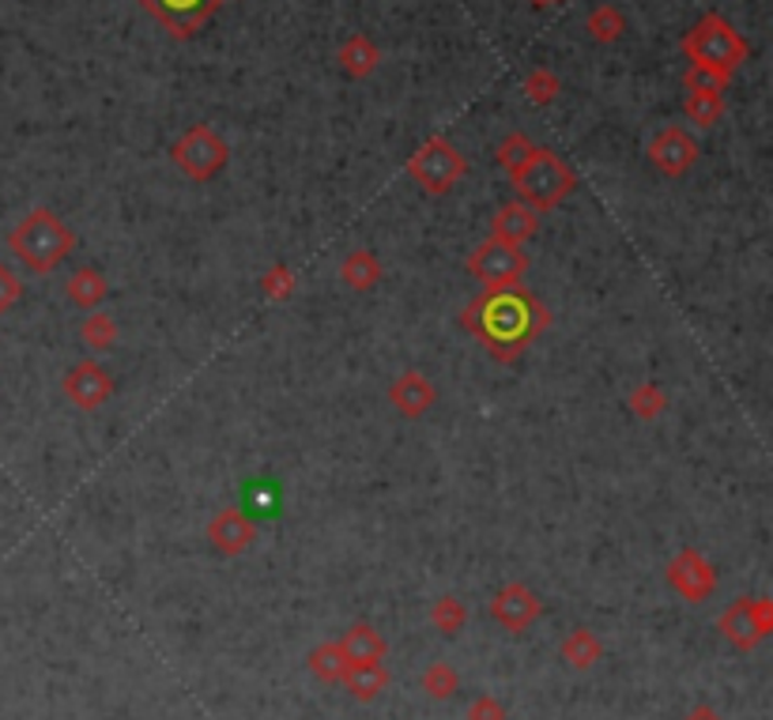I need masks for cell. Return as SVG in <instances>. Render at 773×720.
Instances as JSON below:
<instances>
[{
  "instance_id": "ba28073f",
  "label": "cell",
  "mask_w": 773,
  "mask_h": 720,
  "mask_svg": "<svg viewBox=\"0 0 773 720\" xmlns=\"http://www.w3.org/2000/svg\"><path fill=\"white\" fill-rule=\"evenodd\" d=\"M770 622H773V604L766 596L762 600H736V604L721 615V634L729 638L736 648H755L762 638L770 634Z\"/></svg>"
},
{
  "instance_id": "5b68a950",
  "label": "cell",
  "mask_w": 773,
  "mask_h": 720,
  "mask_svg": "<svg viewBox=\"0 0 773 720\" xmlns=\"http://www.w3.org/2000/svg\"><path fill=\"white\" fill-rule=\"evenodd\" d=\"M464 173H468V163H464V155L453 147V140L446 137L423 140L412 152V159H408V178L427 196H449Z\"/></svg>"
},
{
  "instance_id": "1f68e13d",
  "label": "cell",
  "mask_w": 773,
  "mask_h": 720,
  "mask_svg": "<svg viewBox=\"0 0 773 720\" xmlns=\"http://www.w3.org/2000/svg\"><path fill=\"white\" fill-rule=\"evenodd\" d=\"M20 303H23V280L4 265V260H0V318L12 313Z\"/></svg>"
},
{
  "instance_id": "d590c367",
  "label": "cell",
  "mask_w": 773,
  "mask_h": 720,
  "mask_svg": "<svg viewBox=\"0 0 773 720\" xmlns=\"http://www.w3.org/2000/svg\"><path fill=\"white\" fill-rule=\"evenodd\" d=\"M687 720H724V717H721V713H713V709L701 706V709H694V713H691Z\"/></svg>"
},
{
  "instance_id": "484cf974",
  "label": "cell",
  "mask_w": 773,
  "mask_h": 720,
  "mask_svg": "<svg viewBox=\"0 0 773 720\" xmlns=\"http://www.w3.org/2000/svg\"><path fill=\"white\" fill-rule=\"evenodd\" d=\"M687 117L698 129H713L717 121L724 117V94H698V91H687V102H683Z\"/></svg>"
},
{
  "instance_id": "8d00e7d4",
  "label": "cell",
  "mask_w": 773,
  "mask_h": 720,
  "mask_svg": "<svg viewBox=\"0 0 773 720\" xmlns=\"http://www.w3.org/2000/svg\"><path fill=\"white\" fill-rule=\"evenodd\" d=\"M528 4H536V8H551V4H563V0H528Z\"/></svg>"
},
{
  "instance_id": "8992f818",
  "label": "cell",
  "mask_w": 773,
  "mask_h": 720,
  "mask_svg": "<svg viewBox=\"0 0 773 720\" xmlns=\"http://www.w3.org/2000/svg\"><path fill=\"white\" fill-rule=\"evenodd\" d=\"M170 159L189 181H211L223 173L227 159H231V147H227V140L208 121H196L173 140Z\"/></svg>"
},
{
  "instance_id": "f1b7e54d",
  "label": "cell",
  "mask_w": 773,
  "mask_h": 720,
  "mask_svg": "<svg viewBox=\"0 0 773 720\" xmlns=\"http://www.w3.org/2000/svg\"><path fill=\"white\" fill-rule=\"evenodd\" d=\"M536 155V144L525 137V132H510L506 140L499 144V152H494V159H499L502 170H510V173H517L520 166H528V159Z\"/></svg>"
},
{
  "instance_id": "d4e9b609",
  "label": "cell",
  "mask_w": 773,
  "mask_h": 720,
  "mask_svg": "<svg viewBox=\"0 0 773 720\" xmlns=\"http://www.w3.org/2000/svg\"><path fill=\"white\" fill-rule=\"evenodd\" d=\"M601 638L593 634V630H574L570 638L563 641V656L574 664V668H593L596 660H601Z\"/></svg>"
},
{
  "instance_id": "7402d4cb",
  "label": "cell",
  "mask_w": 773,
  "mask_h": 720,
  "mask_svg": "<svg viewBox=\"0 0 773 720\" xmlns=\"http://www.w3.org/2000/svg\"><path fill=\"white\" fill-rule=\"evenodd\" d=\"M627 408H630V415L642 419V423H657L660 415H668V393L653 382H642L630 389Z\"/></svg>"
},
{
  "instance_id": "7c38bea8",
  "label": "cell",
  "mask_w": 773,
  "mask_h": 720,
  "mask_svg": "<svg viewBox=\"0 0 773 720\" xmlns=\"http://www.w3.org/2000/svg\"><path fill=\"white\" fill-rule=\"evenodd\" d=\"M173 38H189L211 20L219 0H140Z\"/></svg>"
},
{
  "instance_id": "6da1fadb",
  "label": "cell",
  "mask_w": 773,
  "mask_h": 720,
  "mask_svg": "<svg viewBox=\"0 0 773 720\" xmlns=\"http://www.w3.org/2000/svg\"><path fill=\"white\" fill-rule=\"evenodd\" d=\"M461 329L494 362H514L551 329V310L520 287L484 291L461 310Z\"/></svg>"
},
{
  "instance_id": "83f0119b",
  "label": "cell",
  "mask_w": 773,
  "mask_h": 720,
  "mask_svg": "<svg viewBox=\"0 0 773 720\" xmlns=\"http://www.w3.org/2000/svg\"><path fill=\"white\" fill-rule=\"evenodd\" d=\"M558 94H563V80H558L551 68H532V73L525 76V99L532 102V106H551Z\"/></svg>"
},
{
  "instance_id": "f546056e",
  "label": "cell",
  "mask_w": 773,
  "mask_h": 720,
  "mask_svg": "<svg viewBox=\"0 0 773 720\" xmlns=\"http://www.w3.org/2000/svg\"><path fill=\"white\" fill-rule=\"evenodd\" d=\"M310 668H313V676H321L325 683H340L344 679V671H347V656H344V648L336 645H321V648H313L310 653Z\"/></svg>"
},
{
  "instance_id": "2e32d148",
  "label": "cell",
  "mask_w": 773,
  "mask_h": 720,
  "mask_svg": "<svg viewBox=\"0 0 773 720\" xmlns=\"http://www.w3.org/2000/svg\"><path fill=\"white\" fill-rule=\"evenodd\" d=\"M540 231V211L528 208L520 201H506L494 208L491 216V239L494 242H510V245H525L536 239Z\"/></svg>"
},
{
  "instance_id": "4fadbf2b",
  "label": "cell",
  "mask_w": 773,
  "mask_h": 720,
  "mask_svg": "<svg viewBox=\"0 0 773 720\" xmlns=\"http://www.w3.org/2000/svg\"><path fill=\"white\" fill-rule=\"evenodd\" d=\"M257 540V525L254 517H246L242 510H234V505H227V510H219L216 517L208 520V543L219 551V555H246L249 548H254Z\"/></svg>"
},
{
  "instance_id": "44dd1931",
  "label": "cell",
  "mask_w": 773,
  "mask_h": 720,
  "mask_svg": "<svg viewBox=\"0 0 773 720\" xmlns=\"http://www.w3.org/2000/svg\"><path fill=\"white\" fill-rule=\"evenodd\" d=\"M336 645L344 648V656H347V664H362V660H385V638L377 634L370 622H355L347 634L336 641Z\"/></svg>"
},
{
  "instance_id": "e0dca14e",
  "label": "cell",
  "mask_w": 773,
  "mask_h": 720,
  "mask_svg": "<svg viewBox=\"0 0 773 720\" xmlns=\"http://www.w3.org/2000/svg\"><path fill=\"white\" fill-rule=\"evenodd\" d=\"M385 275V265L374 249H351L347 257L340 260V283L347 291H359V295H370V291L382 283Z\"/></svg>"
},
{
  "instance_id": "4316f807",
  "label": "cell",
  "mask_w": 773,
  "mask_h": 720,
  "mask_svg": "<svg viewBox=\"0 0 773 720\" xmlns=\"http://www.w3.org/2000/svg\"><path fill=\"white\" fill-rule=\"evenodd\" d=\"M295 291H298V275L291 265H272L260 275V295H265L268 303H287Z\"/></svg>"
},
{
  "instance_id": "9a60e30c",
  "label": "cell",
  "mask_w": 773,
  "mask_h": 720,
  "mask_svg": "<svg viewBox=\"0 0 773 720\" xmlns=\"http://www.w3.org/2000/svg\"><path fill=\"white\" fill-rule=\"evenodd\" d=\"M434 400H438V389H434V382L427 374H420V370H404V374L389 385L392 411H397L400 419H412V423L427 415Z\"/></svg>"
},
{
  "instance_id": "277c9868",
  "label": "cell",
  "mask_w": 773,
  "mask_h": 720,
  "mask_svg": "<svg viewBox=\"0 0 773 720\" xmlns=\"http://www.w3.org/2000/svg\"><path fill=\"white\" fill-rule=\"evenodd\" d=\"M683 53L691 57V65L709 68V73L732 80L736 68L747 61V42L724 15L709 12L687 30V38H683Z\"/></svg>"
},
{
  "instance_id": "d6a6232c",
  "label": "cell",
  "mask_w": 773,
  "mask_h": 720,
  "mask_svg": "<svg viewBox=\"0 0 773 720\" xmlns=\"http://www.w3.org/2000/svg\"><path fill=\"white\" fill-rule=\"evenodd\" d=\"M683 87H687V91H698V94H724L729 80H724V76H717V73H709V68L691 65L687 76H683Z\"/></svg>"
},
{
  "instance_id": "4dcf8cb0",
  "label": "cell",
  "mask_w": 773,
  "mask_h": 720,
  "mask_svg": "<svg viewBox=\"0 0 773 720\" xmlns=\"http://www.w3.org/2000/svg\"><path fill=\"white\" fill-rule=\"evenodd\" d=\"M430 622L441 630V634H456L464 627V604L456 596H441L430 612Z\"/></svg>"
},
{
  "instance_id": "cb8c5ba5",
  "label": "cell",
  "mask_w": 773,
  "mask_h": 720,
  "mask_svg": "<svg viewBox=\"0 0 773 720\" xmlns=\"http://www.w3.org/2000/svg\"><path fill=\"white\" fill-rule=\"evenodd\" d=\"M585 30L593 42L611 46V42H619L622 30H627V15H622L615 4H601V8H593V15L585 20Z\"/></svg>"
},
{
  "instance_id": "ac0fdd59",
  "label": "cell",
  "mask_w": 773,
  "mask_h": 720,
  "mask_svg": "<svg viewBox=\"0 0 773 720\" xmlns=\"http://www.w3.org/2000/svg\"><path fill=\"white\" fill-rule=\"evenodd\" d=\"M65 298L76 306V310H102V303L109 298V283H106V275L99 272V268H91V265H83V268H76L73 275H68V283H65Z\"/></svg>"
},
{
  "instance_id": "30bf717a",
  "label": "cell",
  "mask_w": 773,
  "mask_h": 720,
  "mask_svg": "<svg viewBox=\"0 0 773 720\" xmlns=\"http://www.w3.org/2000/svg\"><path fill=\"white\" fill-rule=\"evenodd\" d=\"M668 584H672L683 600L701 604V600L717 589V569H713V562L701 555V551L683 548L680 555L668 562Z\"/></svg>"
},
{
  "instance_id": "9c48e42d",
  "label": "cell",
  "mask_w": 773,
  "mask_h": 720,
  "mask_svg": "<svg viewBox=\"0 0 773 720\" xmlns=\"http://www.w3.org/2000/svg\"><path fill=\"white\" fill-rule=\"evenodd\" d=\"M701 147L694 140V132H687L683 125H668L657 137L649 140V163L657 166L665 178H683L687 170H694Z\"/></svg>"
},
{
  "instance_id": "5bb4252c",
  "label": "cell",
  "mask_w": 773,
  "mask_h": 720,
  "mask_svg": "<svg viewBox=\"0 0 773 720\" xmlns=\"http://www.w3.org/2000/svg\"><path fill=\"white\" fill-rule=\"evenodd\" d=\"M491 615H494V622H502L506 630L520 634V630H528L536 619H540L543 604H540V596H536L532 589H525L520 581H514L491 600Z\"/></svg>"
},
{
  "instance_id": "836d02e7",
  "label": "cell",
  "mask_w": 773,
  "mask_h": 720,
  "mask_svg": "<svg viewBox=\"0 0 773 720\" xmlns=\"http://www.w3.org/2000/svg\"><path fill=\"white\" fill-rule=\"evenodd\" d=\"M423 686H427L430 698H449L456 691V671L449 664H434L427 676H423Z\"/></svg>"
},
{
  "instance_id": "52a82bcc",
  "label": "cell",
  "mask_w": 773,
  "mask_h": 720,
  "mask_svg": "<svg viewBox=\"0 0 773 720\" xmlns=\"http://www.w3.org/2000/svg\"><path fill=\"white\" fill-rule=\"evenodd\" d=\"M468 272L484 283V291L520 287V280H525V272H528V253H525V245L487 239L468 257Z\"/></svg>"
},
{
  "instance_id": "7a4b0ae2",
  "label": "cell",
  "mask_w": 773,
  "mask_h": 720,
  "mask_svg": "<svg viewBox=\"0 0 773 720\" xmlns=\"http://www.w3.org/2000/svg\"><path fill=\"white\" fill-rule=\"evenodd\" d=\"M8 249H12V257L20 260L27 272L46 275L73 257L76 234L57 211L35 208L12 227V234H8Z\"/></svg>"
},
{
  "instance_id": "d6986e66",
  "label": "cell",
  "mask_w": 773,
  "mask_h": 720,
  "mask_svg": "<svg viewBox=\"0 0 773 720\" xmlns=\"http://www.w3.org/2000/svg\"><path fill=\"white\" fill-rule=\"evenodd\" d=\"M336 61H340L344 76H351V80H370V76L377 73V65H382V50H377L366 35H351L340 46Z\"/></svg>"
},
{
  "instance_id": "ffe728a7",
  "label": "cell",
  "mask_w": 773,
  "mask_h": 720,
  "mask_svg": "<svg viewBox=\"0 0 773 720\" xmlns=\"http://www.w3.org/2000/svg\"><path fill=\"white\" fill-rule=\"evenodd\" d=\"M340 683L355 694L359 702H370L389 686V671H385L382 660H362V664H347Z\"/></svg>"
},
{
  "instance_id": "3957f363",
  "label": "cell",
  "mask_w": 773,
  "mask_h": 720,
  "mask_svg": "<svg viewBox=\"0 0 773 720\" xmlns=\"http://www.w3.org/2000/svg\"><path fill=\"white\" fill-rule=\"evenodd\" d=\"M510 178H514L517 201L536 211L558 208V204H563L566 196L578 193V185H581L578 170H574L563 155L547 152V147H536V155L528 159V166H520V170L510 173Z\"/></svg>"
},
{
  "instance_id": "e575fe53",
  "label": "cell",
  "mask_w": 773,
  "mask_h": 720,
  "mask_svg": "<svg viewBox=\"0 0 773 720\" xmlns=\"http://www.w3.org/2000/svg\"><path fill=\"white\" fill-rule=\"evenodd\" d=\"M468 720H506V709L494 698H479L476 706L468 709Z\"/></svg>"
},
{
  "instance_id": "603a6c76",
  "label": "cell",
  "mask_w": 773,
  "mask_h": 720,
  "mask_svg": "<svg viewBox=\"0 0 773 720\" xmlns=\"http://www.w3.org/2000/svg\"><path fill=\"white\" fill-rule=\"evenodd\" d=\"M80 336L94 355H106V351H114L117 347V321L109 318L106 310H91L80 321Z\"/></svg>"
},
{
  "instance_id": "8fae6325",
  "label": "cell",
  "mask_w": 773,
  "mask_h": 720,
  "mask_svg": "<svg viewBox=\"0 0 773 720\" xmlns=\"http://www.w3.org/2000/svg\"><path fill=\"white\" fill-rule=\"evenodd\" d=\"M61 393L73 408L80 411H99L102 403L114 397V377L99 367V362H76L68 374L61 377Z\"/></svg>"
}]
</instances>
